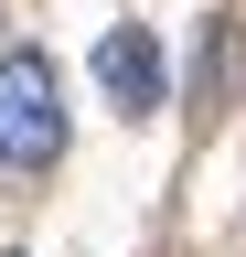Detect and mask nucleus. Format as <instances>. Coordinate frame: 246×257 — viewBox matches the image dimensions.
<instances>
[{
	"mask_svg": "<svg viewBox=\"0 0 246 257\" xmlns=\"http://www.w3.org/2000/svg\"><path fill=\"white\" fill-rule=\"evenodd\" d=\"M97 86H107L118 118H150V107H161V43H150L139 22H118L107 43H97Z\"/></svg>",
	"mask_w": 246,
	"mask_h": 257,
	"instance_id": "nucleus-2",
	"label": "nucleus"
},
{
	"mask_svg": "<svg viewBox=\"0 0 246 257\" xmlns=\"http://www.w3.org/2000/svg\"><path fill=\"white\" fill-rule=\"evenodd\" d=\"M65 161V86L33 43H0V172H54Z\"/></svg>",
	"mask_w": 246,
	"mask_h": 257,
	"instance_id": "nucleus-1",
	"label": "nucleus"
}]
</instances>
